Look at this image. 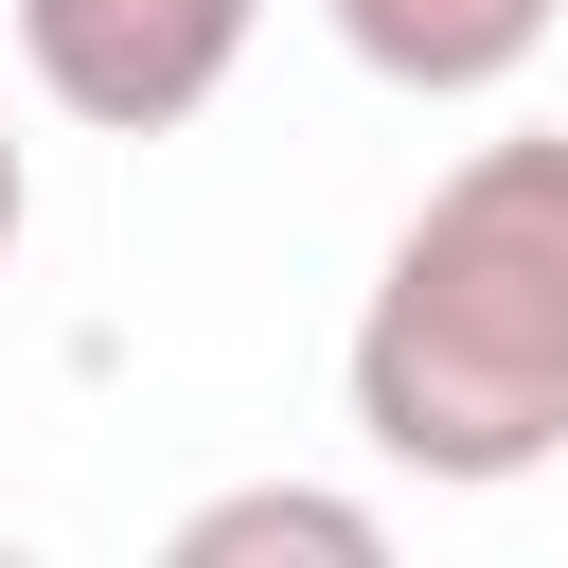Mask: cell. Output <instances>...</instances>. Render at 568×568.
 <instances>
[{"label":"cell","mask_w":568,"mask_h":568,"mask_svg":"<svg viewBox=\"0 0 568 568\" xmlns=\"http://www.w3.org/2000/svg\"><path fill=\"white\" fill-rule=\"evenodd\" d=\"M248 550L373 568V550H390V515H373V497H320V479H248V497H195V515H178V568H248Z\"/></svg>","instance_id":"4"},{"label":"cell","mask_w":568,"mask_h":568,"mask_svg":"<svg viewBox=\"0 0 568 568\" xmlns=\"http://www.w3.org/2000/svg\"><path fill=\"white\" fill-rule=\"evenodd\" d=\"M0 18H18V71L89 142H160V124H195L248 71V18L266 0H0Z\"/></svg>","instance_id":"2"},{"label":"cell","mask_w":568,"mask_h":568,"mask_svg":"<svg viewBox=\"0 0 568 568\" xmlns=\"http://www.w3.org/2000/svg\"><path fill=\"white\" fill-rule=\"evenodd\" d=\"M320 18H337V53H355L373 89L462 106V89H515V71L550 53V18H568V0H320Z\"/></svg>","instance_id":"3"},{"label":"cell","mask_w":568,"mask_h":568,"mask_svg":"<svg viewBox=\"0 0 568 568\" xmlns=\"http://www.w3.org/2000/svg\"><path fill=\"white\" fill-rule=\"evenodd\" d=\"M355 444L408 479H532L568 462V124H515L426 178L355 302Z\"/></svg>","instance_id":"1"},{"label":"cell","mask_w":568,"mask_h":568,"mask_svg":"<svg viewBox=\"0 0 568 568\" xmlns=\"http://www.w3.org/2000/svg\"><path fill=\"white\" fill-rule=\"evenodd\" d=\"M18 213H36V178H18V142H0V248H18Z\"/></svg>","instance_id":"5"}]
</instances>
